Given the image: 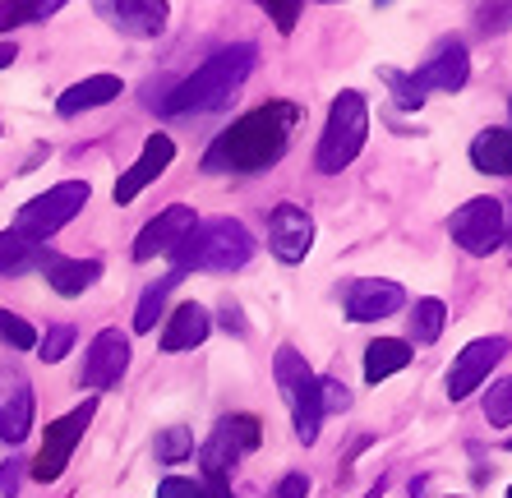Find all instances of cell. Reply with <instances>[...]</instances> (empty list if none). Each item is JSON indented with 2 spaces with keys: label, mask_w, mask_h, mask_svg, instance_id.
I'll use <instances>...</instances> for the list:
<instances>
[{
  "label": "cell",
  "mask_w": 512,
  "mask_h": 498,
  "mask_svg": "<svg viewBox=\"0 0 512 498\" xmlns=\"http://www.w3.org/2000/svg\"><path fill=\"white\" fill-rule=\"evenodd\" d=\"M300 125L296 102H263V107L245 111V116L213 139V148L203 153V171L208 176H250V171H268L277 157L286 153L291 130Z\"/></svg>",
  "instance_id": "6da1fadb"
},
{
  "label": "cell",
  "mask_w": 512,
  "mask_h": 498,
  "mask_svg": "<svg viewBox=\"0 0 512 498\" xmlns=\"http://www.w3.org/2000/svg\"><path fill=\"white\" fill-rule=\"evenodd\" d=\"M259 65V47L254 42H236V47H222L203 60L190 79L176 83V93L162 97L157 107L167 116H199V111H222L231 97L240 93V83L254 74Z\"/></svg>",
  "instance_id": "7a4b0ae2"
},
{
  "label": "cell",
  "mask_w": 512,
  "mask_h": 498,
  "mask_svg": "<svg viewBox=\"0 0 512 498\" xmlns=\"http://www.w3.org/2000/svg\"><path fill=\"white\" fill-rule=\"evenodd\" d=\"M254 259V236L236 217H208L194 222V231L171 249V277L185 282V273H236Z\"/></svg>",
  "instance_id": "3957f363"
},
{
  "label": "cell",
  "mask_w": 512,
  "mask_h": 498,
  "mask_svg": "<svg viewBox=\"0 0 512 498\" xmlns=\"http://www.w3.org/2000/svg\"><path fill=\"white\" fill-rule=\"evenodd\" d=\"M365 139H370V107H365V97L356 88H346L333 107H328V125H323L319 153H314L319 171L323 176H337L342 166H351L360 157Z\"/></svg>",
  "instance_id": "277c9868"
},
{
  "label": "cell",
  "mask_w": 512,
  "mask_h": 498,
  "mask_svg": "<svg viewBox=\"0 0 512 498\" xmlns=\"http://www.w3.org/2000/svg\"><path fill=\"white\" fill-rule=\"evenodd\" d=\"M273 374H277V388H282V402L291 406V425H296V439H300V443H314V439H319V425H323L319 374H314L310 360L300 356L296 346H282V351H277Z\"/></svg>",
  "instance_id": "5b68a950"
},
{
  "label": "cell",
  "mask_w": 512,
  "mask_h": 498,
  "mask_svg": "<svg viewBox=\"0 0 512 498\" xmlns=\"http://www.w3.org/2000/svg\"><path fill=\"white\" fill-rule=\"evenodd\" d=\"M466 79H471V56H466V47L457 37L439 42V51H434L416 74H388V83L397 88V102H402V107H420L429 88H434V93H457Z\"/></svg>",
  "instance_id": "8992f818"
},
{
  "label": "cell",
  "mask_w": 512,
  "mask_h": 498,
  "mask_svg": "<svg viewBox=\"0 0 512 498\" xmlns=\"http://www.w3.org/2000/svg\"><path fill=\"white\" fill-rule=\"evenodd\" d=\"M88 199H93L88 180H60V185H51L47 194H37L33 203L19 208V217H14V236H24L28 245L56 236L60 226L79 217V208H84Z\"/></svg>",
  "instance_id": "52a82bcc"
},
{
  "label": "cell",
  "mask_w": 512,
  "mask_h": 498,
  "mask_svg": "<svg viewBox=\"0 0 512 498\" xmlns=\"http://www.w3.org/2000/svg\"><path fill=\"white\" fill-rule=\"evenodd\" d=\"M263 443V425L259 415H227L217 420V429L208 434V443L199 448V462H203V480L208 485H231V471L245 452H254Z\"/></svg>",
  "instance_id": "ba28073f"
},
{
  "label": "cell",
  "mask_w": 512,
  "mask_h": 498,
  "mask_svg": "<svg viewBox=\"0 0 512 498\" xmlns=\"http://www.w3.org/2000/svg\"><path fill=\"white\" fill-rule=\"evenodd\" d=\"M448 231H453L457 249H466L471 259H485V254H494V249L503 245V236H508V217H503V203L489 199V194H480V199H466L462 208L453 213Z\"/></svg>",
  "instance_id": "9c48e42d"
},
{
  "label": "cell",
  "mask_w": 512,
  "mask_h": 498,
  "mask_svg": "<svg viewBox=\"0 0 512 498\" xmlns=\"http://www.w3.org/2000/svg\"><path fill=\"white\" fill-rule=\"evenodd\" d=\"M93 415H97V402H84V406H74L70 415H60L56 425H47L42 452L33 457V480L51 485V480L65 475V466H70V457H74V443L84 439V429L93 425Z\"/></svg>",
  "instance_id": "30bf717a"
},
{
  "label": "cell",
  "mask_w": 512,
  "mask_h": 498,
  "mask_svg": "<svg viewBox=\"0 0 512 498\" xmlns=\"http://www.w3.org/2000/svg\"><path fill=\"white\" fill-rule=\"evenodd\" d=\"M508 346L512 342L503 337V332H494V337H476V342L453 360V369H448V397H453V402H466L476 388H485L489 369L508 356Z\"/></svg>",
  "instance_id": "8fae6325"
},
{
  "label": "cell",
  "mask_w": 512,
  "mask_h": 498,
  "mask_svg": "<svg viewBox=\"0 0 512 498\" xmlns=\"http://www.w3.org/2000/svg\"><path fill=\"white\" fill-rule=\"evenodd\" d=\"M268 249L282 263H300L314 249V217L300 203H277L268 217Z\"/></svg>",
  "instance_id": "7c38bea8"
},
{
  "label": "cell",
  "mask_w": 512,
  "mask_h": 498,
  "mask_svg": "<svg viewBox=\"0 0 512 498\" xmlns=\"http://www.w3.org/2000/svg\"><path fill=\"white\" fill-rule=\"evenodd\" d=\"M130 369V337L120 328H102L88 342V356H84V383L88 388H111V383L125 379Z\"/></svg>",
  "instance_id": "4fadbf2b"
},
{
  "label": "cell",
  "mask_w": 512,
  "mask_h": 498,
  "mask_svg": "<svg viewBox=\"0 0 512 498\" xmlns=\"http://www.w3.org/2000/svg\"><path fill=\"white\" fill-rule=\"evenodd\" d=\"M402 305H406V291L397 282H388V277H360L346 291V314L356 323L393 319V314H402Z\"/></svg>",
  "instance_id": "5bb4252c"
},
{
  "label": "cell",
  "mask_w": 512,
  "mask_h": 498,
  "mask_svg": "<svg viewBox=\"0 0 512 498\" xmlns=\"http://www.w3.org/2000/svg\"><path fill=\"white\" fill-rule=\"evenodd\" d=\"M190 231H194V208H185V203L162 208V213L139 231V240H134V263H148V259H157V254H171Z\"/></svg>",
  "instance_id": "9a60e30c"
},
{
  "label": "cell",
  "mask_w": 512,
  "mask_h": 498,
  "mask_svg": "<svg viewBox=\"0 0 512 498\" xmlns=\"http://www.w3.org/2000/svg\"><path fill=\"white\" fill-rule=\"evenodd\" d=\"M171 162H176V143H171V134H148L139 162H134L130 171L116 180V203H134L157 176H162V171H167Z\"/></svg>",
  "instance_id": "2e32d148"
},
{
  "label": "cell",
  "mask_w": 512,
  "mask_h": 498,
  "mask_svg": "<svg viewBox=\"0 0 512 498\" xmlns=\"http://www.w3.org/2000/svg\"><path fill=\"white\" fill-rule=\"evenodd\" d=\"M28 429H33V388L19 369H0V439L10 443H24Z\"/></svg>",
  "instance_id": "e0dca14e"
},
{
  "label": "cell",
  "mask_w": 512,
  "mask_h": 498,
  "mask_svg": "<svg viewBox=\"0 0 512 498\" xmlns=\"http://www.w3.org/2000/svg\"><path fill=\"white\" fill-rule=\"evenodd\" d=\"M97 10L130 37H157L167 28V5L162 0H116V5H97Z\"/></svg>",
  "instance_id": "ac0fdd59"
},
{
  "label": "cell",
  "mask_w": 512,
  "mask_h": 498,
  "mask_svg": "<svg viewBox=\"0 0 512 498\" xmlns=\"http://www.w3.org/2000/svg\"><path fill=\"white\" fill-rule=\"evenodd\" d=\"M213 332V314L203 305H180L176 314H171V323L162 328V351L167 356H180V351H194V346H203V337Z\"/></svg>",
  "instance_id": "d6986e66"
},
{
  "label": "cell",
  "mask_w": 512,
  "mask_h": 498,
  "mask_svg": "<svg viewBox=\"0 0 512 498\" xmlns=\"http://www.w3.org/2000/svg\"><path fill=\"white\" fill-rule=\"evenodd\" d=\"M120 93H125V88H120L116 74H93V79H79L74 88H65V93L56 97V111L70 120V116H84V111H93V107H107V102H116Z\"/></svg>",
  "instance_id": "ffe728a7"
},
{
  "label": "cell",
  "mask_w": 512,
  "mask_h": 498,
  "mask_svg": "<svg viewBox=\"0 0 512 498\" xmlns=\"http://www.w3.org/2000/svg\"><path fill=\"white\" fill-rule=\"evenodd\" d=\"M42 273H47L56 296H84L88 286L102 277V263L97 259H56V254H47Z\"/></svg>",
  "instance_id": "44dd1931"
},
{
  "label": "cell",
  "mask_w": 512,
  "mask_h": 498,
  "mask_svg": "<svg viewBox=\"0 0 512 498\" xmlns=\"http://www.w3.org/2000/svg\"><path fill=\"white\" fill-rule=\"evenodd\" d=\"M471 166L485 176H512V130H480L471 139Z\"/></svg>",
  "instance_id": "7402d4cb"
},
{
  "label": "cell",
  "mask_w": 512,
  "mask_h": 498,
  "mask_svg": "<svg viewBox=\"0 0 512 498\" xmlns=\"http://www.w3.org/2000/svg\"><path fill=\"white\" fill-rule=\"evenodd\" d=\"M411 342H402V337H379V342L365 346V379L370 383H383L393 379V374H402L406 365H411Z\"/></svg>",
  "instance_id": "603a6c76"
},
{
  "label": "cell",
  "mask_w": 512,
  "mask_h": 498,
  "mask_svg": "<svg viewBox=\"0 0 512 498\" xmlns=\"http://www.w3.org/2000/svg\"><path fill=\"white\" fill-rule=\"evenodd\" d=\"M47 263V249L42 245H28L24 236H14V231H0V273L5 277H19L28 268H42Z\"/></svg>",
  "instance_id": "cb8c5ba5"
},
{
  "label": "cell",
  "mask_w": 512,
  "mask_h": 498,
  "mask_svg": "<svg viewBox=\"0 0 512 498\" xmlns=\"http://www.w3.org/2000/svg\"><path fill=\"white\" fill-rule=\"evenodd\" d=\"M443 323H448V309H443V300H434V296L416 300V309H411V342H420V346L439 342Z\"/></svg>",
  "instance_id": "d4e9b609"
},
{
  "label": "cell",
  "mask_w": 512,
  "mask_h": 498,
  "mask_svg": "<svg viewBox=\"0 0 512 498\" xmlns=\"http://www.w3.org/2000/svg\"><path fill=\"white\" fill-rule=\"evenodd\" d=\"M60 10V0H0V33L14 24H42L47 14Z\"/></svg>",
  "instance_id": "484cf974"
},
{
  "label": "cell",
  "mask_w": 512,
  "mask_h": 498,
  "mask_svg": "<svg viewBox=\"0 0 512 498\" xmlns=\"http://www.w3.org/2000/svg\"><path fill=\"white\" fill-rule=\"evenodd\" d=\"M157 498H231V485H208V480L167 475V480L157 485Z\"/></svg>",
  "instance_id": "4316f807"
},
{
  "label": "cell",
  "mask_w": 512,
  "mask_h": 498,
  "mask_svg": "<svg viewBox=\"0 0 512 498\" xmlns=\"http://www.w3.org/2000/svg\"><path fill=\"white\" fill-rule=\"evenodd\" d=\"M176 286V277H162L157 286H148L143 291V300H139V314H134V332H153L157 328V314H162V305H167V291Z\"/></svg>",
  "instance_id": "83f0119b"
},
{
  "label": "cell",
  "mask_w": 512,
  "mask_h": 498,
  "mask_svg": "<svg viewBox=\"0 0 512 498\" xmlns=\"http://www.w3.org/2000/svg\"><path fill=\"white\" fill-rule=\"evenodd\" d=\"M194 452V434L185 425H167L157 434V462H185Z\"/></svg>",
  "instance_id": "f1b7e54d"
},
{
  "label": "cell",
  "mask_w": 512,
  "mask_h": 498,
  "mask_svg": "<svg viewBox=\"0 0 512 498\" xmlns=\"http://www.w3.org/2000/svg\"><path fill=\"white\" fill-rule=\"evenodd\" d=\"M0 342H10L14 351H33L37 328L28 319H19V314H10V309H0Z\"/></svg>",
  "instance_id": "f546056e"
},
{
  "label": "cell",
  "mask_w": 512,
  "mask_h": 498,
  "mask_svg": "<svg viewBox=\"0 0 512 498\" xmlns=\"http://www.w3.org/2000/svg\"><path fill=\"white\" fill-rule=\"evenodd\" d=\"M485 420H489V425H512V374L489 388V397H485Z\"/></svg>",
  "instance_id": "4dcf8cb0"
},
{
  "label": "cell",
  "mask_w": 512,
  "mask_h": 498,
  "mask_svg": "<svg viewBox=\"0 0 512 498\" xmlns=\"http://www.w3.org/2000/svg\"><path fill=\"white\" fill-rule=\"evenodd\" d=\"M70 346H74V328L70 323H60V328H51L47 337H42V351H37V356L47 360V365H56V360H65Z\"/></svg>",
  "instance_id": "1f68e13d"
},
{
  "label": "cell",
  "mask_w": 512,
  "mask_h": 498,
  "mask_svg": "<svg viewBox=\"0 0 512 498\" xmlns=\"http://www.w3.org/2000/svg\"><path fill=\"white\" fill-rule=\"evenodd\" d=\"M263 10H268V19L277 24V33H291L305 5H300V0H263Z\"/></svg>",
  "instance_id": "d6a6232c"
},
{
  "label": "cell",
  "mask_w": 512,
  "mask_h": 498,
  "mask_svg": "<svg viewBox=\"0 0 512 498\" xmlns=\"http://www.w3.org/2000/svg\"><path fill=\"white\" fill-rule=\"evenodd\" d=\"M319 402H323V415L346 411V406H351V392H346L342 379H319Z\"/></svg>",
  "instance_id": "836d02e7"
},
{
  "label": "cell",
  "mask_w": 512,
  "mask_h": 498,
  "mask_svg": "<svg viewBox=\"0 0 512 498\" xmlns=\"http://www.w3.org/2000/svg\"><path fill=\"white\" fill-rule=\"evenodd\" d=\"M310 494V480L305 475H282V485H277L273 498H305Z\"/></svg>",
  "instance_id": "e575fe53"
},
{
  "label": "cell",
  "mask_w": 512,
  "mask_h": 498,
  "mask_svg": "<svg viewBox=\"0 0 512 498\" xmlns=\"http://www.w3.org/2000/svg\"><path fill=\"white\" fill-rule=\"evenodd\" d=\"M0 494H19V462H5L0 466Z\"/></svg>",
  "instance_id": "d590c367"
},
{
  "label": "cell",
  "mask_w": 512,
  "mask_h": 498,
  "mask_svg": "<svg viewBox=\"0 0 512 498\" xmlns=\"http://www.w3.org/2000/svg\"><path fill=\"white\" fill-rule=\"evenodd\" d=\"M14 56H19V47H14V42H0V70H10Z\"/></svg>",
  "instance_id": "8d00e7d4"
},
{
  "label": "cell",
  "mask_w": 512,
  "mask_h": 498,
  "mask_svg": "<svg viewBox=\"0 0 512 498\" xmlns=\"http://www.w3.org/2000/svg\"><path fill=\"white\" fill-rule=\"evenodd\" d=\"M508 231H512V217H508Z\"/></svg>",
  "instance_id": "74e56055"
},
{
  "label": "cell",
  "mask_w": 512,
  "mask_h": 498,
  "mask_svg": "<svg viewBox=\"0 0 512 498\" xmlns=\"http://www.w3.org/2000/svg\"><path fill=\"white\" fill-rule=\"evenodd\" d=\"M508 448H512V439H508Z\"/></svg>",
  "instance_id": "f35d334b"
},
{
  "label": "cell",
  "mask_w": 512,
  "mask_h": 498,
  "mask_svg": "<svg viewBox=\"0 0 512 498\" xmlns=\"http://www.w3.org/2000/svg\"><path fill=\"white\" fill-rule=\"evenodd\" d=\"M508 111H512V102H508Z\"/></svg>",
  "instance_id": "ab89813d"
},
{
  "label": "cell",
  "mask_w": 512,
  "mask_h": 498,
  "mask_svg": "<svg viewBox=\"0 0 512 498\" xmlns=\"http://www.w3.org/2000/svg\"><path fill=\"white\" fill-rule=\"evenodd\" d=\"M508 498H512V489H508Z\"/></svg>",
  "instance_id": "60d3db41"
}]
</instances>
